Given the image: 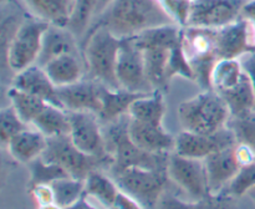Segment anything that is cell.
Returning <instances> with one entry per match:
<instances>
[{
    "label": "cell",
    "mask_w": 255,
    "mask_h": 209,
    "mask_svg": "<svg viewBox=\"0 0 255 209\" xmlns=\"http://www.w3.org/2000/svg\"><path fill=\"white\" fill-rule=\"evenodd\" d=\"M39 209H62V208L57 206L56 203H50V204H44V206H39Z\"/></svg>",
    "instance_id": "cell-46"
},
{
    "label": "cell",
    "mask_w": 255,
    "mask_h": 209,
    "mask_svg": "<svg viewBox=\"0 0 255 209\" xmlns=\"http://www.w3.org/2000/svg\"><path fill=\"white\" fill-rule=\"evenodd\" d=\"M168 24L177 22L158 0H114L97 15L91 27L105 26L115 36L125 39Z\"/></svg>",
    "instance_id": "cell-1"
},
{
    "label": "cell",
    "mask_w": 255,
    "mask_h": 209,
    "mask_svg": "<svg viewBox=\"0 0 255 209\" xmlns=\"http://www.w3.org/2000/svg\"><path fill=\"white\" fill-rule=\"evenodd\" d=\"M121 39L105 26H92L80 42L87 77L109 89H121L116 77V65Z\"/></svg>",
    "instance_id": "cell-3"
},
{
    "label": "cell",
    "mask_w": 255,
    "mask_h": 209,
    "mask_svg": "<svg viewBox=\"0 0 255 209\" xmlns=\"http://www.w3.org/2000/svg\"><path fill=\"white\" fill-rule=\"evenodd\" d=\"M30 189L36 186H50L57 179L70 177L67 172L62 167L56 163H49L44 161L41 157L36 158L35 161L30 162Z\"/></svg>",
    "instance_id": "cell-35"
},
{
    "label": "cell",
    "mask_w": 255,
    "mask_h": 209,
    "mask_svg": "<svg viewBox=\"0 0 255 209\" xmlns=\"http://www.w3.org/2000/svg\"><path fill=\"white\" fill-rule=\"evenodd\" d=\"M47 76L56 87L69 86L81 81L87 75L82 52H67L44 66Z\"/></svg>",
    "instance_id": "cell-20"
},
{
    "label": "cell",
    "mask_w": 255,
    "mask_h": 209,
    "mask_svg": "<svg viewBox=\"0 0 255 209\" xmlns=\"http://www.w3.org/2000/svg\"><path fill=\"white\" fill-rule=\"evenodd\" d=\"M217 29L184 26L182 46L198 82L204 90L212 89V72L218 62L216 51Z\"/></svg>",
    "instance_id": "cell-6"
},
{
    "label": "cell",
    "mask_w": 255,
    "mask_h": 209,
    "mask_svg": "<svg viewBox=\"0 0 255 209\" xmlns=\"http://www.w3.org/2000/svg\"><path fill=\"white\" fill-rule=\"evenodd\" d=\"M241 61H242V65H243L244 71L248 74L249 79H251L252 86H253L254 95H255V51L251 52V54L244 55L243 57H241Z\"/></svg>",
    "instance_id": "cell-43"
},
{
    "label": "cell",
    "mask_w": 255,
    "mask_h": 209,
    "mask_svg": "<svg viewBox=\"0 0 255 209\" xmlns=\"http://www.w3.org/2000/svg\"><path fill=\"white\" fill-rule=\"evenodd\" d=\"M207 171V181L211 194H221L236 177L242 163L237 156V146L222 149L204 159Z\"/></svg>",
    "instance_id": "cell-16"
},
{
    "label": "cell",
    "mask_w": 255,
    "mask_h": 209,
    "mask_svg": "<svg viewBox=\"0 0 255 209\" xmlns=\"http://www.w3.org/2000/svg\"><path fill=\"white\" fill-rule=\"evenodd\" d=\"M242 17L247 19L249 21L252 30V37H253V42L255 45V0H249L243 7L242 11Z\"/></svg>",
    "instance_id": "cell-44"
},
{
    "label": "cell",
    "mask_w": 255,
    "mask_h": 209,
    "mask_svg": "<svg viewBox=\"0 0 255 209\" xmlns=\"http://www.w3.org/2000/svg\"><path fill=\"white\" fill-rule=\"evenodd\" d=\"M144 95L148 94H136L124 89L115 90L104 86L101 94L102 107L99 114L100 121L107 124L126 116L132 104Z\"/></svg>",
    "instance_id": "cell-22"
},
{
    "label": "cell",
    "mask_w": 255,
    "mask_h": 209,
    "mask_svg": "<svg viewBox=\"0 0 255 209\" xmlns=\"http://www.w3.org/2000/svg\"><path fill=\"white\" fill-rule=\"evenodd\" d=\"M10 86L40 97L49 104L64 108L57 96V87L52 84L44 67L32 65L14 75Z\"/></svg>",
    "instance_id": "cell-17"
},
{
    "label": "cell",
    "mask_w": 255,
    "mask_h": 209,
    "mask_svg": "<svg viewBox=\"0 0 255 209\" xmlns=\"http://www.w3.org/2000/svg\"><path fill=\"white\" fill-rule=\"evenodd\" d=\"M248 1H249V0H248Z\"/></svg>",
    "instance_id": "cell-50"
},
{
    "label": "cell",
    "mask_w": 255,
    "mask_h": 209,
    "mask_svg": "<svg viewBox=\"0 0 255 209\" xmlns=\"http://www.w3.org/2000/svg\"><path fill=\"white\" fill-rule=\"evenodd\" d=\"M183 131L209 134L228 126L231 111L214 90H204L182 102L177 109Z\"/></svg>",
    "instance_id": "cell-4"
},
{
    "label": "cell",
    "mask_w": 255,
    "mask_h": 209,
    "mask_svg": "<svg viewBox=\"0 0 255 209\" xmlns=\"http://www.w3.org/2000/svg\"><path fill=\"white\" fill-rule=\"evenodd\" d=\"M228 127L233 129L239 144L249 147L255 153V109L229 118Z\"/></svg>",
    "instance_id": "cell-36"
},
{
    "label": "cell",
    "mask_w": 255,
    "mask_h": 209,
    "mask_svg": "<svg viewBox=\"0 0 255 209\" xmlns=\"http://www.w3.org/2000/svg\"><path fill=\"white\" fill-rule=\"evenodd\" d=\"M112 1H114V0H101V4H100V10H99V14H100V12L102 11V10L105 9V7H107V6H109V5L111 4ZM99 14H97V15H99Z\"/></svg>",
    "instance_id": "cell-47"
},
{
    "label": "cell",
    "mask_w": 255,
    "mask_h": 209,
    "mask_svg": "<svg viewBox=\"0 0 255 209\" xmlns=\"http://www.w3.org/2000/svg\"><path fill=\"white\" fill-rule=\"evenodd\" d=\"M144 57L147 79L153 91H162L167 89L169 84L167 76L169 55L172 50L169 49H147L142 50Z\"/></svg>",
    "instance_id": "cell-27"
},
{
    "label": "cell",
    "mask_w": 255,
    "mask_h": 209,
    "mask_svg": "<svg viewBox=\"0 0 255 209\" xmlns=\"http://www.w3.org/2000/svg\"><path fill=\"white\" fill-rule=\"evenodd\" d=\"M65 209H97V208L92 206V204L87 201V196L86 194H84V196H82L76 203H74L72 206L67 207V208Z\"/></svg>",
    "instance_id": "cell-45"
},
{
    "label": "cell",
    "mask_w": 255,
    "mask_h": 209,
    "mask_svg": "<svg viewBox=\"0 0 255 209\" xmlns=\"http://www.w3.org/2000/svg\"><path fill=\"white\" fill-rule=\"evenodd\" d=\"M244 75L241 59L218 60L212 72V89L223 92L236 86Z\"/></svg>",
    "instance_id": "cell-33"
},
{
    "label": "cell",
    "mask_w": 255,
    "mask_h": 209,
    "mask_svg": "<svg viewBox=\"0 0 255 209\" xmlns=\"http://www.w3.org/2000/svg\"><path fill=\"white\" fill-rule=\"evenodd\" d=\"M128 133L137 147L151 153H172L176 148V137L163 126L143 123L129 118Z\"/></svg>",
    "instance_id": "cell-18"
},
{
    "label": "cell",
    "mask_w": 255,
    "mask_h": 209,
    "mask_svg": "<svg viewBox=\"0 0 255 209\" xmlns=\"http://www.w3.org/2000/svg\"><path fill=\"white\" fill-rule=\"evenodd\" d=\"M67 52H82L79 40L66 26L50 24L42 36L41 51L36 65L44 67L51 60Z\"/></svg>",
    "instance_id": "cell-19"
},
{
    "label": "cell",
    "mask_w": 255,
    "mask_h": 209,
    "mask_svg": "<svg viewBox=\"0 0 255 209\" xmlns=\"http://www.w3.org/2000/svg\"><path fill=\"white\" fill-rule=\"evenodd\" d=\"M121 191L139 202L144 208L156 209L168 183L167 169H151L131 167L114 174Z\"/></svg>",
    "instance_id": "cell-7"
},
{
    "label": "cell",
    "mask_w": 255,
    "mask_h": 209,
    "mask_svg": "<svg viewBox=\"0 0 255 209\" xmlns=\"http://www.w3.org/2000/svg\"><path fill=\"white\" fill-rule=\"evenodd\" d=\"M166 113L163 92L154 91L152 94L139 97L129 107V118L153 126H163V117Z\"/></svg>",
    "instance_id": "cell-24"
},
{
    "label": "cell",
    "mask_w": 255,
    "mask_h": 209,
    "mask_svg": "<svg viewBox=\"0 0 255 209\" xmlns=\"http://www.w3.org/2000/svg\"><path fill=\"white\" fill-rule=\"evenodd\" d=\"M49 25V22L31 15L22 20L10 41L6 54L1 57L4 75L7 72L14 77L15 74L36 64L41 51L42 36Z\"/></svg>",
    "instance_id": "cell-5"
},
{
    "label": "cell",
    "mask_w": 255,
    "mask_h": 209,
    "mask_svg": "<svg viewBox=\"0 0 255 209\" xmlns=\"http://www.w3.org/2000/svg\"><path fill=\"white\" fill-rule=\"evenodd\" d=\"M116 77L121 89L136 94L154 92L147 79L143 51L137 46L133 36L121 39L117 56Z\"/></svg>",
    "instance_id": "cell-9"
},
{
    "label": "cell",
    "mask_w": 255,
    "mask_h": 209,
    "mask_svg": "<svg viewBox=\"0 0 255 209\" xmlns=\"http://www.w3.org/2000/svg\"><path fill=\"white\" fill-rule=\"evenodd\" d=\"M167 172L169 179L193 199H201L211 194L204 159L191 158L172 152Z\"/></svg>",
    "instance_id": "cell-12"
},
{
    "label": "cell",
    "mask_w": 255,
    "mask_h": 209,
    "mask_svg": "<svg viewBox=\"0 0 255 209\" xmlns=\"http://www.w3.org/2000/svg\"><path fill=\"white\" fill-rule=\"evenodd\" d=\"M156 209H239L236 198L224 194H209L201 199L182 201L176 196L163 194Z\"/></svg>",
    "instance_id": "cell-25"
},
{
    "label": "cell",
    "mask_w": 255,
    "mask_h": 209,
    "mask_svg": "<svg viewBox=\"0 0 255 209\" xmlns=\"http://www.w3.org/2000/svg\"><path fill=\"white\" fill-rule=\"evenodd\" d=\"M50 186L54 192L55 203L62 209L76 203L85 194V181L72 178V177L57 179Z\"/></svg>",
    "instance_id": "cell-34"
},
{
    "label": "cell",
    "mask_w": 255,
    "mask_h": 209,
    "mask_svg": "<svg viewBox=\"0 0 255 209\" xmlns=\"http://www.w3.org/2000/svg\"><path fill=\"white\" fill-rule=\"evenodd\" d=\"M222 99L226 101L232 116H239L255 108V95L252 81L248 74L244 71L241 81L232 89L219 92Z\"/></svg>",
    "instance_id": "cell-29"
},
{
    "label": "cell",
    "mask_w": 255,
    "mask_h": 209,
    "mask_svg": "<svg viewBox=\"0 0 255 209\" xmlns=\"http://www.w3.org/2000/svg\"><path fill=\"white\" fill-rule=\"evenodd\" d=\"M129 116L106 124L104 129L107 151L112 157V176L131 167L167 169L171 153H151L137 147L128 133Z\"/></svg>",
    "instance_id": "cell-2"
},
{
    "label": "cell",
    "mask_w": 255,
    "mask_h": 209,
    "mask_svg": "<svg viewBox=\"0 0 255 209\" xmlns=\"http://www.w3.org/2000/svg\"><path fill=\"white\" fill-rule=\"evenodd\" d=\"M41 158L49 163L59 164L70 177L82 181H85L92 172L100 171L104 167L111 168L112 166L110 161L89 156L80 151L72 143L69 134L47 138V146L41 154Z\"/></svg>",
    "instance_id": "cell-8"
},
{
    "label": "cell",
    "mask_w": 255,
    "mask_h": 209,
    "mask_svg": "<svg viewBox=\"0 0 255 209\" xmlns=\"http://www.w3.org/2000/svg\"><path fill=\"white\" fill-rule=\"evenodd\" d=\"M47 146V137L32 126L15 134L6 143L7 152L15 161L27 163L41 157Z\"/></svg>",
    "instance_id": "cell-21"
},
{
    "label": "cell",
    "mask_w": 255,
    "mask_h": 209,
    "mask_svg": "<svg viewBox=\"0 0 255 209\" xmlns=\"http://www.w3.org/2000/svg\"><path fill=\"white\" fill-rule=\"evenodd\" d=\"M101 0H75L72 14L67 22V29L76 36L79 42L91 27L100 10Z\"/></svg>",
    "instance_id": "cell-30"
},
{
    "label": "cell",
    "mask_w": 255,
    "mask_h": 209,
    "mask_svg": "<svg viewBox=\"0 0 255 209\" xmlns=\"http://www.w3.org/2000/svg\"><path fill=\"white\" fill-rule=\"evenodd\" d=\"M253 188H255V161L242 166L236 177L229 182L221 194L239 198L247 196Z\"/></svg>",
    "instance_id": "cell-37"
},
{
    "label": "cell",
    "mask_w": 255,
    "mask_h": 209,
    "mask_svg": "<svg viewBox=\"0 0 255 209\" xmlns=\"http://www.w3.org/2000/svg\"><path fill=\"white\" fill-rule=\"evenodd\" d=\"M120 188L114 178L100 171H95L85 179V194L99 201L102 206L112 208Z\"/></svg>",
    "instance_id": "cell-31"
},
{
    "label": "cell",
    "mask_w": 255,
    "mask_h": 209,
    "mask_svg": "<svg viewBox=\"0 0 255 209\" xmlns=\"http://www.w3.org/2000/svg\"><path fill=\"white\" fill-rule=\"evenodd\" d=\"M27 127L30 126L20 118V116L12 108L11 104L1 109V112H0V136H1L2 144L6 146L7 142L15 134L20 133V132L24 131Z\"/></svg>",
    "instance_id": "cell-38"
},
{
    "label": "cell",
    "mask_w": 255,
    "mask_h": 209,
    "mask_svg": "<svg viewBox=\"0 0 255 209\" xmlns=\"http://www.w3.org/2000/svg\"><path fill=\"white\" fill-rule=\"evenodd\" d=\"M247 196H248L249 198L252 199V202H253L254 206H255V188L252 189V191H249V192H248V194H247Z\"/></svg>",
    "instance_id": "cell-48"
},
{
    "label": "cell",
    "mask_w": 255,
    "mask_h": 209,
    "mask_svg": "<svg viewBox=\"0 0 255 209\" xmlns=\"http://www.w3.org/2000/svg\"><path fill=\"white\" fill-rule=\"evenodd\" d=\"M69 116L72 143L84 153L112 163L99 116L92 112H69Z\"/></svg>",
    "instance_id": "cell-11"
},
{
    "label": "cell",
    "mask_w": 255,
    "mask_h": 209,
    "mask_svg": "<svg viewBox=\"0 0 255 209\" xmlns=\"http://www.w3.org/2000/svg\"><path fill=\"white\" fill-rule=\"evenodd\" d=\"M248 0H194L186 26L221 29L242 17Z\"/></svg>",
    "instance_id": "cell-10"
},
{
    "label": "cell",
    "mask_w": 255,
    "mask_h": 209,
    "mask_svg": "<svg viewBox=\"0 0 255 209\" xmlns=\"http://www.w3.org/2000/svg\"><path fill=\"white\" fill-rule=\"evenodd\" d=\"M9 1H10V0H1V4L5 5V4H7Z\"/></svg>",
    "instance_id": "cell-49"
},
{
    "label": "cell",
    "mask_w": 255,
    "mask_h": 209,
    "mask_svg": "<svg viewBox=\"0 0 255 209\" xmlns=\"http://www.w3.org/2000/svg\"><path fill=\"white\" fill-rule=\"evenodd\" d=\"M238 144L237 137L231 127H224L214 133L201 134L182 131L176 137L174 152L181 156L197 159H206L211 154Z\"/></svg>",
    "instance_id": "cell-13"
},
{
    "label": "cell",
    "mask_w": 255,
    "mask_h": 209,
    "mask_svg": "<svg viewBox=\"0 0 255 209\" xmlns=\"http://www.w3.org/2000/svg\"><path fill=\"white\" fill-rule=\"evenodd\" d=\"M102 87L104 85L86 76L69 86L57 87V96L66 111L92 112L99 116L102 107Z\"/></svg>",
    "instance_id": "cell-14"
},
{
    "label": "cell",
    "mask_w": 255,
    "mask_h": 209,
    "mask_svg": "<svg viewBox=\"0 0 255 209\" xmlns=\"http://www.w3.org/2000/svg\"><path fill=\"white\" fill-rule=\"evenodd\" d=\"M216 51L218 60L241 59L255 51L249 21L241 17L227 26L217 29Z\"/></svg>",
    "instance_id": "cell-15"
},
{
    "label": "cell",
    "mask_w": 255,
    "mask_h": 209,
    "mask_svg": "<svg viewBox=\"0 0 255 209\" xmlns=\"http://www.w3.org/2000/svg\"><path fill=\"white\" fill-rule=\"evenodd\" d=\"M166 11L178 25L186 26L187 17L191 10L192 0H158Z\"/></svg>",
    "instance_id": "cell-40"
},
{
    "label": "cell",
    "mask_w": 255,
    "mask_h": 209,
    "mask_svg": "<svg viewBox=\"0 0 255 209\" xmlns=\"http://www.w3.org/2000/svg\"><path fill=\"white\" fill-rule=\"evenodd\" d=\"M7 97H9L12 108L16 111L20 118L29 126H31L32 122L41 113L42 109L49 104L40 97L27 94L12 86H10V89L7 90Z\"/></svg>",
    "instance_id": "cell-32"
},
{
    "label": "cell",
    "mask_w": 255,
    "mask_h": 209,
    "mask_svg": "<svg viewBox=\"0 0 255 209\" xmlns=\"http://www.w3.org/2000/svg\"><path fill=\"white\" fill-rule=\"evenodd\" d=\"M141 50L169 49L172 50L182 41V27L178 24H168L152 27L133 36Z\"/></svg>",
    "instance_id": "cell-26"
},
{
    "label": "cell",
    "mask_w": 255,
    "mask_h": 209,
    "mask_svg": "<svg viewBox=\"0 0 255 209\" xmlns=\"http://www.w3.org/2000/svg\"><path fill=\"white\" fill-rule=\"evenodd\" d=\"M31 126L47 138L66 136L70 133L69 111L54 104H47Z\"/></svg>",
    "instance_id": "cell-28"
},
{
    "label": "cell",
    "mask_w": 255,
    "mask_h": 209,
    "mask_svg": "<svg viewBox=\"0 0 255 209\" xmlns=\"http://www.w3.org/2000/svg\"><path fill=\"white\" fill-rule=\"evenodd\" d=\"M31 193L39 206H44V204L55 203L54 192H52L51 186H36L31 188Z\"/></svg>",
    "instance_id": "cell-42"
},
{
    "label": "cell",
    "mask_w": 255,
    "mask_h": 209,
    "mask_svg": "<svg viewBox=\"0 0 255 209\" xmlns=\"http://www.w3.org/2000/svg\"><path fill=\"white\" fill-rule=\"evenodd\" d=\"M31 16L51 25L67 26L75 0H21Z\"/></svg>",
    "instance_id": "cell-23"
},
{
    "label": "cell",
    "mask_w": 255,
    "mask_h": 209,
    "mask_svg": "<svg viewBox=\"0 0 255 209\" xmlns=\"http://www.w3.org/2000/svg\"><path fill=\"white\" fill-rule=\"evenodd\" d=\"M112 209H144V207L133 197L120 189Z\"/></svg>",
    "instance_id": "cell-41"
},
{
    "label": "cell",
    "mask_w": 255,
    "mask_h": 209,
    "mask_svg": "<svg viewBox=\"0 0 255 209\" xmlns=\"http://www.w3.org/2000/svg\"><path fill=\"white\" fill-rule=\"evenodd\" d=\"M183 76L186 79H191L196 81V76H194V71L192 69L191 64H189L188 59H187L186 54H184L183 46H182V41L173 47L169 55L168 61V69H167V76L168 80H171L174 76Z\"/></svg>",
    "instance_id": "cell-39"
}]
</instances>
